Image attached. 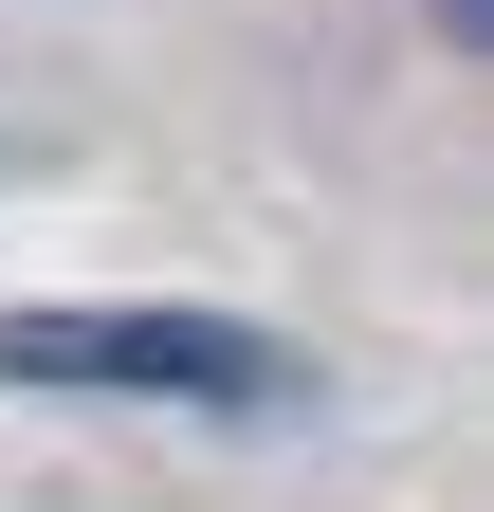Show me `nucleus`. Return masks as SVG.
Here are the masks:
<instances>
[{"label": "nucleus", "mask_w": 494, "mask_h": 512, "mask_svg": "<svg viewBox=\"0 0 494 512\" xmlns=\"http://www.w3.org/2000/svg\"><path fill=\"white\" fill-rule=\"evenodd\" d=\"M0 384H147V403H275L293 348L202 311H0Z\"/></svg>", "instance_id": "1"}]
</instances>
